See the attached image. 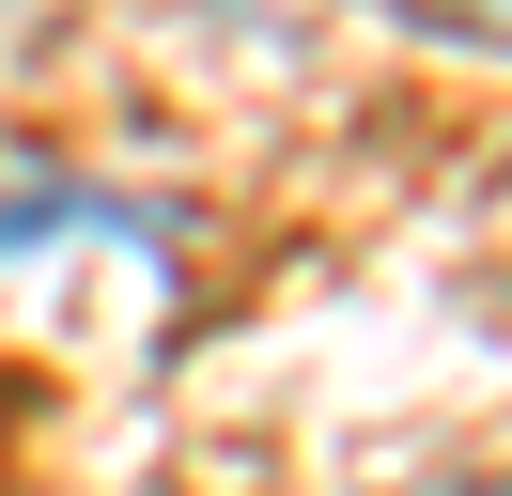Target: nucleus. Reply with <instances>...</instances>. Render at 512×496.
Listing matches in <instances>:
<instances>
[{"instance_id":"1","label":"nucleus","mask_w":512,"mask_h":496,"mask_svg":"<svg viewBox=\"0 0 512 496\" xmlns=\"http://www.w3.org/2000/svg\"><path fill=\"white\" fill-rule=\"evenodd\" d=\"M419 31H450V47H512V0H419Z\"/></svg>"},{"instance_id":"2","label":"nucleus","mask_w":512,"mask_h":496,"mask_svg":"<svg viewBox=\"0 0 512 496\" xmlns=\"http://www.w3.org/2000/svg\"><path fill=\"white\" fill-rule=\"evenodd\" d=\"M0 16H16V0H0Z\"/></svg>"}]
</instances>
